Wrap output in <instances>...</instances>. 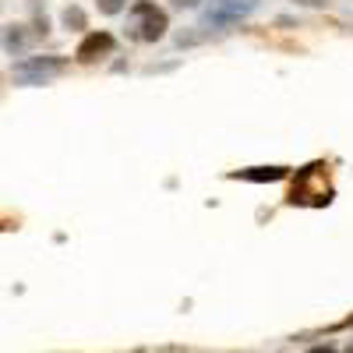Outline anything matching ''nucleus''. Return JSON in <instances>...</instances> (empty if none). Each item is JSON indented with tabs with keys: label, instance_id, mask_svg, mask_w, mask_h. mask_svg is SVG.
<instances>
[{
	"label": "nucleus",
	"instance_id": "obj_12",
	"mask_svg": "<svg viewBox=\"0 0 353 353\" xmlns=\"http://www.w3.org/2000/svg\"><path fill=\"white\" fill-rule=\"evenodd\" d=\"M346 353H353V343H350V350H346Z\"/></svg>",
	"mask_w": 353,
	"mask_h": 353
},
{
	"label": "nucleus",
	"instance_id": "obj_9",
	"mask_svg": "<svg viewBox=\"0 0 353 353\" xmlns=\"http://www.w3.org/2000/svg\"><path fill=\"white\" fill-rule=\"evenodd\" d=\"M198 0H173V8H194Z\"/></svg>",
	"mask_w": 353,
	"mask_h": 353
},
{
	"label": "nucleus",
	"instance_id": "obj_11",
	"mask_svg": "<svg viewBox=\"0 0 353 353\" xmlns=\"http://www.w3.org/2000/svg\"><path fill=\"white\" fill-rule=\"evenodd\" d=\"M301 4H325V0H301Z\"/></svg>",
	"mask_w": 353,
	"mask_h": 353
},
{
	"label": "nucleus",
	"instance_id": "obj_8",
	"mask_svg": "<svg viewBox=\"0 0 353 353\" xmlns=\"http://www.w3.org/2000/svg\"><path fill=\"white\" fill-rule=\"evenodd\" d=\"M124 4H128V0H96V8H99L103 14H117V11H124Z\"/></svg>",
	"mask_w": 353,
	"mask_h": 353
},
{
	"label": "nucleus",
	"instance_id": "obj_1",
	"mask_svg": "<svg viewBox=\"0 0 353 353\" xmlns=\"http://www.w3.org/2000/svg\"><path fill=\"white\" fill-rule=\"evenodd\" d=\"M332 201V176H329V166L325 163H311L304 170H297L293 176V188H290V205H321Z\"/></svg>",
	"mask_w": 353,
	"mask_h": 353
},
{
	"label": "nucleus",
	"instance_id": "obj_7",
	"mask_svg": "<svg viewBox=\"0 0 353 353\" xmlns=\"http://www.w3.org/2000/svg\"><path fill=\"white\" fill-rule=\"evenodd\" d=\"M248 176V181H279V176H286L283 166H269V170H254V173H241Z\"/></svg>",
	"mask_w": 353,
	"mask_h": 353
},
{
	"label": "nucleus",
	"instance_id": "obj_2",
	"mask_svg": "<svg viewBox=\"0 0 353 353\" xmlns=\"http://www.w3.org/2000/svg\"><path fill=\"white\" fill-rule=\"evenodd\" d=\"M166 28H170V21H166L163 8H156L152 0H134V8L128 14V36L134 43H156L166 36Z\"/></svg>",
	"mask_w": 353,
	"mask_h": 353
},
{
	"label": "nucleus",
	"instance_id": "obj_5",
	"mask_svg": "<svg viewBox=\"0 0 353 353\" xmlns=\"http://www.w3.org/2000/svg\"><path fill=\"white\" fill-rule=\"evenodd\" d=\"M254 8V0H216V14H244Z\"/></svg>",
	"mask_w": 353,
	"mask_h": 353
},
{
	"label": "nucleus",
	"instance_id": "obj_13",
	"mask_svg": "<svg viewBox=\"0 0 353 353\" xmlns=\"http://www.w3.org/2000/svg\"><path fill=\"white\" fill-rule=\"evenodd\" d=\"M350 325H353V318H350Z\"/></svg>",
	"mask_w": 353,
	"mask_h": 353
},
{
	"label": "nucleus",
	"instance_id": "obj_6",
	"mask_svg": "<svg viewBox=\"0 0 353 353\" xmlns=\"http://www.w3.org/2000/svg\"><path fill=\"white\" fill-rule=\"evenodd\" d=\"M61 18H64V28H71V32H81V28H88V21H85V11H81V8H68Z\"/></svg>",
	"mask_w": 353,
	"mask_h": 353
},
{
	"label": "nucleus",
	"instance_id": "obj_4",
	"mask_svg": "<svg viewBox=\"0 0 353 353\" xmlns=\"http://www.w3.org/2000/svg\"><path fill=\"white\" fill-rule=\"evenodd\" d=\"M64 71V61H57V57H36V61H25L14 68V78L21 81H36V78H50V74H61Z\"/></svg>",
	"mask_w": 353,
	"mask_h": 353
},
{
	"label": "nucleus",
	"instance_id": "obj_10",
	"mask_svg": "<svg viewBox=\"0 0 353 353\" xmlns=\"http://www.w3.org/2000/svg\"><path fill=\"white\" fill-rule=\"evenodd\" d=\"M307 353H336V350H329V346H314V350H307Z\"/></svg>",
	"mask_w": 353,
	"mask_h": 353
},
{
	"label": "nucleus",
	"instance_id": "obj_3",
	"mask_svg": "<svg viewBox=\"0 0 353 353\" xmlns=\"http://www.w3.org/2000/svg\"><path fill=\"white\" fill-rule=\"evenodd\" d=\"M110 53H113V36L110 32H88L74 57L81 64H96V61H103V57H110Z\"/></svg>",
	"mask_w": 353,
	"mask_h": 353
}]
</instances>
